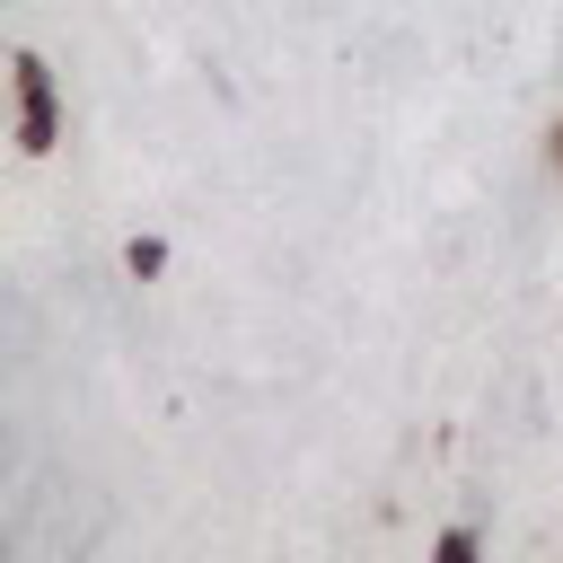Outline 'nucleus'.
Masks as SVG:
<instances>
[{
    "instance_id": "f257e3e1",
    "label": "nucleus",
    "mask_w": 563,
    "mask_h": 563,
    "mask_svg": "<svg viewBox=\"0 0 563 563\" xmlns=\"http://www.w3.org/2000/svg\"><path fill=\"white\" fill-rule=\"evenodd\" d=\"M9 79H18V150L44 158V150H53V70H44L35 53H18Z\"/></svg>"
},
{
    "instance_id": "f03ea898",
    "label": "nucleus",
    "mask_w": 563,
    "mask_h": 563,
    "mask_svg": "<svg viewBox=\"0 0 563 563\" xmlns=\"http://www.w3.org/2000/svg\"><path fill=\"white\" fill-rule=\"evenodd\" d=\"M554 158H563V132H554Z\"/></svg>"
}]
</instances>
